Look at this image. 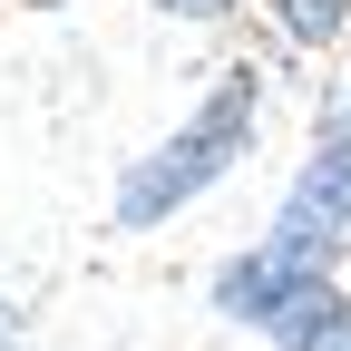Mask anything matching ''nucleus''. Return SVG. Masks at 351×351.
<instances>
[{
  "instance_id": "obj_1",
  "label": "nucleus",
  "mask_w": 351,
  "mask_h": 351,
  "mask_svg": "<svg viewBox=\"0 0 351 351\" xmlns=\"http://www.w3.org/2000/svg\"><path fill=\"white\" fill-rule=\"evenodd\" d=\"M254 98H263V88H254V69H234V78H215V98L186 117V127H176V137L137 166V176H127V195H117V215H127V225H156V215H176V205H195L205 186H215V176H225L234 156H244V137H254Z\"/></svg>"
},
{
  "instance_id": "obj_2",
  "label": "nucleus",
  "mask_w": 351,
  "mask_h": 351,
  "mask_svg": "<svg viewBox=\"0 0 351 351\" xmlns=\"http://www.w3.org/2000/svg\"><path fill=\"white\" fill-rule=\"evenodd\" d=\"M341 234H351V127L313 147V166H302V186H293V205H283V225H274L263 254L293 263V274H322V254Z\"/></svg>"
},
{
  "instance_id": "obj_3",
  "label": "nucleus",
  "mask_w": 351,
  "mask_h": 351,
  "mask_svg": "<svg viewBox=\"0 0 351 351\" xmlns=\"http://www.w3.org/2000/svg\"><path fill=\"white\" fill-rule=\"evenodd\" d=\"M263 332H274L283 351H351V302H341V293H322V283H302V293H293Z\"/></svg>"
},
{
  "instance_id": "obj_4",
  "label": "nucleus",
  "mask_w": 351,
  "mask_h": 351,
  "mask_svg": "<svg viewBox=\"0 0 351 351\" xmlns=\"http://www.w3.org/2000/svg\"><path fill=\"white\" fill-rule=\"evenodd\" d=\"M274 10H283V29H293V39H332L351 0H274Z\"/></svg>"
},
{
  "instance_id": "obj_5",
  "label": "nucleus",
  "mask_w": 351,
  "mask_h": 351,
  "mask_svg": "<svg viewBox=\"0 0 351 351\" xmlns=\"http://www.w3.org/2000/svg\"><path fill=\"white\" fill-rule=\"evenodd\" d=\"M166 10H186V20H225V0H166Z\"/></svg>"
},
{
  "instance_id": "obj_6",
  "label": "nucleus",
  "mask_w": 351,
  "mask_h": 351,
  "mask_svg": "<svg viewBox=\"0 0 351 351\" xmlns=\"http://www.w3.org/2000/svg\"><path fill=\"white\" fill-rule=\"evenodd\" d=\"M0 351H20V322H10V302H0Z\"/></svg>"
}]
</instances>
